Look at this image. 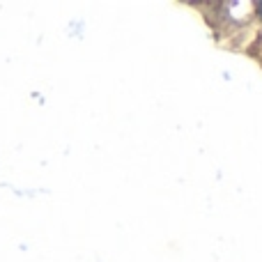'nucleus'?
<instances>
[{
  "mask_svg": "<svg viewBox=\"0 0 262 262\" xmlns=\"http://www.w3.org/2000/svg\"><path fill=\"white\" fill-rule=\"evenodd\" d=\"M260 9H262V5H260ZM260 14H262V12H260Z\"/></svg>",
  "mask_w": 262,
  "mask_h": 262,
  "instance_id": "f257e3e1",
  "label": "nucleus"
}]
</instances>
